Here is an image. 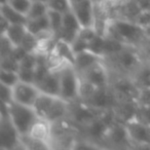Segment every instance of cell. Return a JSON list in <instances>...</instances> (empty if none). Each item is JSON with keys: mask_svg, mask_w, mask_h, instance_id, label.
<instances>
[{"mask_svg": "<svg viewBox=\"0 0 150 150\" xmlns=\"http://www.w3.org/2000/svg\"><path fill=\"white\" fill-rule=\"evenodd\" d=\"M104 35L115 38L125 44L139 48L146 40L144 28L135 22L121 18L109 19Z\"/></svg>", "mask_w": 150, "mask_h": 150, "instance_id": "obj_1", "label": "cell"}, {"mask_svg": "<svg viewBox=\"0 0 150 150\" xmlns=\"http://www.w3.org/2000/svg\"><path fill=\"white\" fill-rule=\"evenodd\" d=\"M145 61L140 48L129 44H125L118 52L113 56L104 58L105 64L111 73L129 76H132V74Z\"/></svg>", "mask_w": 150, "mask_h": 150, "instance_id": "obj_2", "label": "cell"}, {"mask_svg": "<svg viewBox=\"0 0 150 150\" xmlns=\"http://www.w3.org/2000/svg\"><path fill=\"white\" fill-rule=\"evenodd\" d=\"M60 97L71 103L79 100L80 76L74 66L65 64L60 68Z\"/></svg>", "mask_w": 150, "mask_h": 150, "instance_id": "obj_3", "label": "cell"}, {"mask_svg": "<svg viewBox=\"0 0 150 150\" xmlns=\"http://www.w3.org/2000/svg\"><path fill=\"white\" fill-rule=\"evenodd\" d=\"M8 115L21 136L28 135L32 125L39 118L33 107L17 102L8 104Z\"/></svg>", "mask_w": 150, "mask_h": 150, "instance_id": "obj_4", "label": "cell"}, {"mask_svg": "<svg viewBox=\"0 0 150 150\" xmlns=\"http://www.w3.org/2000/svg\"><path fill=\"white\" fill-rule=\"evenodd\" d=\"M112 92L118 101H137L140 88L136 84L132 76L113 74L110 72V84Z\"/></svg>", "mask_w": 150, "mask_h": 150, "instance_id": "obj_5", "label": "cell"}, {"mask_svg": "<svg viewBox=\"0 0 150 150\" xmlns=\"http://www.w3.org/2000/svg\"><path fill=\"white\" fill-rule=\"evenodd\" d=\"M17 149H24L21 142V135L8 114H0V150Z\"/></svg>", "mask_w": 150, "mask_h": 150, "instance_id": "obj_6", "label": "cell"}, {"mask_svg": "<svg viewBox=\"0 0 150 150\" xmlns=\"http://www.w3.org/2000/svg\"><path fill=\"white\" fill-rule=\"evenodd\" d=\"M110 127L111 125L105 120L101 113V115L81 127L80 137L90 141L97 148H104L105 138Z\"/></svg>", "mask_w": 150, "mask_h": 150, "instance_id": "obj_7", "label": "cell"}, {"mask_svg": "<svg viewBox=\"0 0 150 150\" xmlns=\"http://www.w3.org/2000/svg\"><path fill=\"white\" fill-rule=\"evenodd\" d=\"M102 112L103 111L97 110L86 102L77 100L69 103L68 119L72 121L77 127H79V129H81L83 125L101 115Z\"/></svg>", "mask_w": 150, "mask_h": 150, "instance_id": "obj_8", "label": "cell"}, {"mask_svg": "<svg viewBox=\"0 0 150 150\" xmlns=\"http://www.w3.org/2000/svg\"><path fill=\"white\" fill-rule=\"evenodd\" d=\"M104 148H108V149H132L133 148L125 123L116 121L109 127L104 141Z\"/></svg>", "mask_w": 150, "mask_h": 150, "instance_id": "obj_9", "label": "cell"}, {"mask_svg": "<svg viewBox=\"0 0 150 150\" xmlns=\"http://www.w3.org/2000/svg\"><path fill=\"white\" fill-rule=\"evenodd\" d=\"M133 148H150V125L133 118L125 122Z\"/></svg>", "mask_w": 150, "mask_h": 150, "instance_id": "obj_10", "label": "cell"}, {"mask_svg": "<svg viewBox=\"0 0 150 150\" xmlns=\"http://www.w3.org/2000/svg\"><path fill=\"white\" fill-rule=\"evenodd\" d=\"M40 94L41 91L35 83H29L21 80L13 88V102L26 106L33 107Z\"/></svg>", "mask_w": 150, "mask_h": 150, "instance_id": "obj_11", "label": "cell"}, {"mask_svg": "<svg viewBox=\"0 0 150 150\" xmlns=\"http://www.w3.org/2000/svg\"><path fill=\"white\" fill-rule=\"evenodd\" d=\"M71 11L74 13L82 28H95L96 5L93 0H80L71 5Z\"/></svg>", "mask_w": 150, "mask_h": 150, "instance_id": "obj_12", "label": "cell"}, {"mask_svg": "<svg viewBox=\"0 0 150 150\" xmlns=\"http://www.w3.org/2000/svg\"><path fill=\"white\" fill-rule=\"evenodd\" d=\"M79 75L96 88H105L110 84V71L104 60L91 67L83 73H80Z\"/></svg>", "mask_w": 150, "mask_h": 150, "instance_id": "obj_13", "label": "cell"}, {"mask_svg": "<svg viewBox=\"0 0 150 150\" xmlns=\"http://www.w3.org/2000/svg\"><path fill=\"white\" fill-rule=\"evenodd\" d=\"M86 102L97 110L105 111L114 108L117 103V99L111 88L108 86L105 88H98L92 95V97Z\"/></svg>", "mask_w": 150, "mask_h": 150, "instance_id": "obj_14", "label": "cell"}, {"mask_svg": "<svg viewBox=\"0 0 150 150\" xmlns=\"http://www.w3.org/2000/svg\"><path fill=\"white\" fill-rule=\"evenodd\" d=\"M81 29L82 27L77 18L75 17L74 13L71 9H69L63 13V26L58 38L72 43Z\"/></svg>", "mask_w": 150, "mask_h": 150, "instance_id": "obj_15", "label": "cell"}, {"mask_svg": "<svg viewBox=\"0 0 150 150\" xmlns=\"http://www.w3.org/2000/svg\"><path fill=\"white\" fill-rule=\"evenodd\" d=\"M137 101H118L114 106L113 110L116 115L117 121L125 123L131 119L135 118L138 112Z\"/></svg>", "mask_w": 150, "mask_h": 150, "instance_id": "obj_16", "label": "cell"}, {"mask_svg": "<svg viewBox=\"0 0 150 150\" xmlns=\"http://www.w3.org/2000/svg\"><path fill=\"white\" fill-rule=\"evenodd\" d=\"M37 86L41 91V93L52 95V96L60 97V69H58V70H50L47 75Z\"/></svg>", "mask_w": 150, "mask_h": 150, "instance_id": "obj_17", "label": "cell"}, {"mask_svg": "<svg viewBox=\"0 0 150 150\" xmlns=\"http://www.w3.org/2000/svg\"><path fill=\"white\" fill-rule=\"evenodd\" d=\"M104 60V58L91 50H84V52H78L75 56L74 68L78 73H83L84 71L88 70L91 67L98 64L99 62Z\"/></svg>", "mask_w": 150, "mask_h": 150, "instance_id": "obj_18", "label": "cell"}, {"mask_svg": "<svg viewBox=\"0 0 150 150\" xmlns=\"http://www.w3.org/2000/svg\"><path fill=\"white\" fill-rule=\"evenodd\" d=\"M27 136L34 138V139L40 140L45 143H48L50 146V139H52V123L44 118H39L34 122L31 129ZM52 149V146H50Z\"/></svg>", "mask_w": 150, "mask_h": 150, "instance_id": "obj_19", "label": "cell"}, {"mask_svg": "<svg viewBox=\"0 0 150 150\" xmlns=\"http://www.w3.org/2000/svg\"><path fill=\"white\" fill-rule=\"evenodd\" d=\"M52 52H54L58 58H60L63 62L68 63V64H71L74 66L75 56H76V54H75V52L73 50L71 43L58 38V39L56 40V42H54V48H52Z\"/></svg>", "mask_w": 150, "mask_h": 150, "instance_id": "obj_20", "label": "cell"}, {"mask_svg": "<svg viewBox=\"0 0 150 150\" xmlns=\"http://www.w3.org/2000/svg\"><path fill=\"white\" fill-rule=\"evenodd\" d=\"M0 16L6 19L11 25H26L28 22L27 16L16 11L8 3L0 4Z\"/></svg>", "mask_w": 150, "mask_h": 150, "instance_id": "obj_21", "label": "cell"}, {"mask_svg": "<svg viewBox=\"0 0 150 150\" xmlns=\"http://www.w3.org/2000/svg\"><path fill=\"white\" fill-rule=\"evenodd\" d=\"M132 78L140 88H150V65L147 63V61H145L132 74Z\"/></svg>", "mask_w": 150, "mask_h": 150, "instance_id": "obj_22", "label": "cell"}, {"mask_svg": "<svg viewBox=\"0 0 150 150\" xmlns=\"http://www.w3.org/2000/svg\"><path fill=\"white\" fill-rule=\"evenodd\" d=\"M28 30L26 25H11L6 32L1 35L6 36L15 46H20Z\"/></svg>", "mask_w": 150, "mask_h": 150, "instance_id": "obj_23", "label": "cell"}, {"mask_svg": "<svg viewBox=\"0 0 150 150\" xmlns=\"http://www.w3.org/2000/svg\"><path fill=\"white\" fill-rule=\"evenodd\" d=\"M57 96H52V95L44 94L41 93L39 95V97L36 100L35 104H34L33 108L35 110V112L37 113V115L41 118H45L46 114H47L48 110H50V107L52 105V101L54 100Z\"/></svg>", "mask_w": 150, "mask_h": 150, "instance_id": "obj_24", "label": "cell"}, {"mask_svg": "<svg viewBox=\"0 0 150 150\" xmlns=\"http://www.w3.org/2000/svg\"><path fill=\"white\" fill-rule=\"evenodd\" d=\"M47 17L50 20V29H52V33L54 34V36L58 38L63 26V13L50 8L47 13Z\"/></svg>", "mask_w": 150, "mask_h": 150, "instance_id": "obj_25", "label": "cell"}, {"mask_svg": "<svg viewBox=\"0 0 150 150\" xmlns=\"http://www.w3.org/2000/svg\"><path fill=\"white\" fill-rule=\"evenodd\" d=\"M48 9H50V7H48L47 3L42 2V1H38V0H33L31 7H30V11L27 15L28 20L36 19V18L46 16Z\"/></svg>", "mask_w": 150, "mask_h": 150, "instance_id": "obj_26", "label": "cell"}, {"mask_svg": "<svg viewBox=\"0 0 150 150\" xmlns=\"http://www.w3.org/2000/svg\"><path fill=\"white\" fill-rule=\"evenodd\" d=\"M20 81V76L18 71L0 69V83L13 88Z\"/></svg>", "mask_w": 150, "mask_h": 150, "instance_id": "obj_27", "label": "cell"}, {"mask_svg": "<svg viewBox=\"0 0 150 150\" xmlns=\"http://www.w3.org/2000/svg\"><path fill=\"white\" fill-rule=\"evenodd\" d=\"M105 41H106V36L98 33L88 43V50L104 58Z\"/></svg>", "mask_w": 150, "mask_h": 150, "instance_id": "obj_28", "label": "cell"}, {"mask_svg": "<svg viewBox=\"0 0 150 150\" xmlns=\"http://www.w3.org/2000/svg\"><path fill=\"white\" fill-rule=\"evenodd\" d=\"M20 46H22L27 52H37L39 47V39L37 38V36L28 31Z\"/></svg>", "mask_w": 150, "mask_h": 150, "instance_id": "obj_29", "label": "cell"}, {"mask_svg": "<svg viewBox=\"0 0 150 150\" xmlns=\"http://www.w3.org/2000/svg\"><path fill=\"white\" fill-rule=\"evenodd\" d=\"M32 2H33V0H9L8 4L11 7H13L16 11L27 16L32 5Z\"/></svg>", "mask_w": 150, "mask_h": 150, "instance_id": "obj_30", "label": "cell"}, {"mask_svg": "<svg viewBox=\"0 0 150 150\" xmlns=\"http://www.w3.org/2000/svg\"><path fill=\"white\" fill-rule=\"evenodd\" d=\"M16 46L13 42L4 35H1V47H0V59L5 58V57L11 56L15 50Z\"/></svg>", "mask_w": 150, "mask_h": 150, "instance_id": "obj_31", "label": "cell"}, {"mask_svg": "<svg viewBox=\"0 0 150 150\" xmlns=\"http://www.w3.org/2000/svg\"><path fill=\"white\" fill-rule=\"evenodd\" d=\"M20 62L16 60L13 56L5 57V58L0 59V69H5V70L11 71H19Z\"/></svg>", "mask_w": 150, "mask_h": 150, "instance_id": "obj_32", "label": "cell"}, {"mask_svg": "<svg viewBox=\"0 0 150 150\" xmlns=\"http://www.w3.org/2000/svg\"><path fill=\"white\" fill-rule=\"evenodd\" d=\"M19 76L21 81L29 82V83H35V69L32 68H19Z\"/></svg>", "mask_w": 150, "mask_h": 150, "instance_id": "obj_33", "label": "cell"}, {"mask_svg": "<svg viewBox=\"0 0 150 150\" xmlns=\"http://www.w3.org/2000/svg\"><path fill=\"white\" fill-rule=\"evenodd\" d=\"M88 43H90V42H88L86 38H83L81 35L78 34V36L75 38L74 41L71 43V45H72V48L75 52V54H78V52L88 50Z\"/></svg>", "mask_w": 150, "mask_h": 150, "instance_id": "obj_34", "label": "cell"}, {"mask_svg": "<svg viewBox=\"0 0 150 150\" xmlns=\"http://www.w3.org/2000/svg\"><path fill=\"white\" fill-rule=\"evenodd\" d=\"M47 4L50 8L61 11V13H64L65 11L71 9L70 3H69L68 0H50V2H48Z\"/></svg>", "mask_w": 150, "mask_h": 150, "instance_id": "obj_35", "label": "cell"}, {"mask_svg": "<svg viewBox=\"0 0 150 150\" xmlns=\"http://www.w3.org/2000/svg\"><path fill=\"white\" fill-rule=\"evenodd\" d=\"M139 106H150V88H141L137 97Z\"/></svg>", "mask_w": 150, "mask_h": 150, "instance_id": "obj_36", "label": "cell"}, {"mask_svg": "<svg viewBox=\"0 0 150 150\" xmlns=\"http://www.w3.org/2000/svg\"><path fill=\"white\" fill-rule=\"evenodd\" d=\"M136 118L150 125V106H139Z\"/></svg>", "mask_w": 150, "mask_h": 150, "instance_id": "obj_37", "label": "cell"}, {"mask_svg": "<svg viewBox=\"0 0 150 150\" xmlns=\"http://www.w3.org/2000/svg\"><path fill=\"white\" fill-rule=\"evenodd\" d=\"M1 102L5 103V104H11L13 102V88L1 84Z\"/></svg>", "mask_w": 150, "mask_h": 150, "instance_id": "obj_38", "label": "cell"}, {"mask_svg": "<svg viewBox=\"0 0 150 150\" xmlns=\"http://www.w3.org/2000/svg\"><path fill=\"white\" fill-rule=\"evenodd\" d=\"M135 23H137L142 28H145L150 25V11H142L135 20Z\"/></svg>", "mask_w": 150, "mask_h": 150, "instance_id": "obj_39", "label": "cell"}, {"mask_svg": "<svg viewBox=\"0 0 150 150\" xmlns=\"http://www.w3.org/2000/svg\"><path fill=\"white\" fill-rule=\"evenodd\" d=\"M0 19H1V34H3V33L6 32V30L8 29V27L11 26V24L7 22L6 19H4V18L1 17V16H0Z\"/></svg>", "mask_w": 150, "mask_h": 150, "instance_id": "obj_40", "label": "cell"}, {"mask_svg": "<svg viewBox=\"0 0 150 150\" xmlns=\"http://www.w3.org/2000/svg\"><path fill=\"white\" fill-rule=\"evenodd\" d=\"M68 1H69V3H70V6H71V5H73L74 3L78 2V1H80V0H68Z\"/></svg>", "mask_w": 150, "mask_h": 150, "instance_id": "obj_41", "label": "cell"}, {"mask_svg": "<svg viewBox=\"0 0 150 150\" xmlns=\"http://www.w3.org/2000/svg\"><path fill=\"white\" fill-rule=\"evenodd\" d=\"M9 0H0V4H6V3H8Z\"/></svg>", "mask_w": 150, "mask_h": 150, "instance_id": "obj_42", "label": "cell"}, {"mask_svg": "<svg viewBox=\"0 0 150 150\" xmlns=\"http://www.w3.org/2000/svg\"><path fill=\"white\" fill-rule=\"evenodd\" d=\"M38 1H42V2H45V3L50 2V0H38Z\"/></svg>", "mask_w": 150, "mask_h": 150, "instance_id": "obj_43", "label": "cell"}]
</instances>
